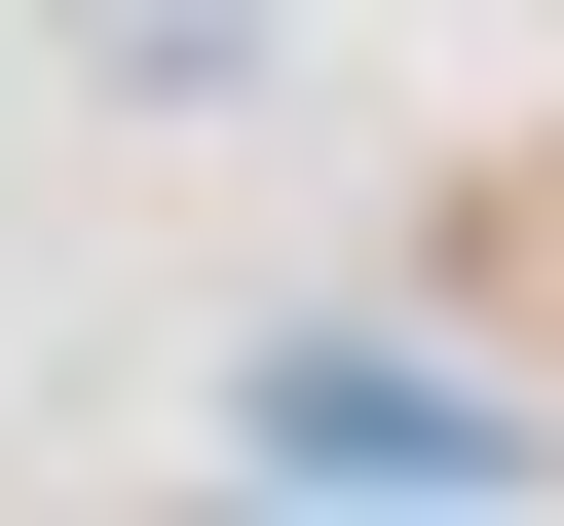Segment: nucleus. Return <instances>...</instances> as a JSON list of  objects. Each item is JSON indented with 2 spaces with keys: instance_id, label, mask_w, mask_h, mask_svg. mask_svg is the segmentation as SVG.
I'll return each mask as SVG.
<instances>
[{
  "instance_id": "7ed1b4c3",
  "label": "nucleus",
  "mask_w": 564,
  "mask_h": 526,
  "mask_svg": "<svg viewBox=\"0 0 564 526\" xmlns=\"http://www.w3.org/2000/svg\"><path fill=\"white\" fill-rule=\"evenodd\" d=\"M113 526H302V489H113Z\"/></svg>"
},
{
  "instance_id": "f03ea898",
  "label": "nucleus",
  "mask_w": 564,
  "mask_h": 526,
  "mask_svg": "<svg viewBox=\"0 0 564 526\" xmlns=\"http://www.w3.org/2000/svg\"><path fill=\"white\" fill-rule=\"evenodd\" d=\"M39 39H76L113 113H263V76H302V0H39Z\"/></svg>"
},
{
  "instance_id": "f257e3e1",
  "label": "nucleus",
  "mask_w": 564,
  "mask_h": 526,
  "mask_svg": "<svg viewBox=\"0 0 564 526\" xmlns=\"http://www.w3.org/2000/svg\"><path fill=\"white\" fill-rule=\"evenodd\" d=\"M226 414H263V489H527V414H489L452 339H263Z\"/></svg>"
}]
</instances>
